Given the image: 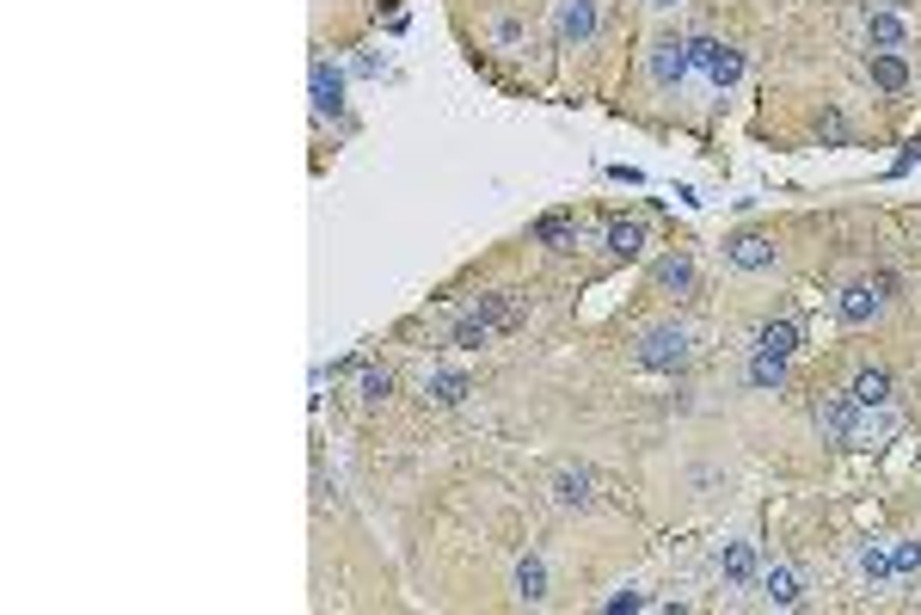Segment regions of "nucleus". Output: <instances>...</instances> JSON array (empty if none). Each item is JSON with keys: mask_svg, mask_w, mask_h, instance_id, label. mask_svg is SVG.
Masks as SVG:
<instances>
[{"mask_svg": "<svg viewBox=\"0 0 921 615\" xmlns=\"http://www.w3.org/2000/svg\"><path fill=\"white\" fill-rule=\"evenodd\" d=\"M775 259H780L775 234H756V228L725 234V265H737V271H775Z\"/></svg>", "mask_w": 921, "mask_h": 615, "instance_id": "obj_8", "label": "nucleus"}, {"mask_svg": "<svg viewBox=\"0 0 921 615\" xmlns=\"http://www.w3.org/2000/svg\"><path fill=\"white\" fill-rule=\"evenodd\" d=\"M528 241L553 246V253H571V246H584V222L571 210H553V215H540V222H528Z\"/></svg>", "mask_w": 921, "mask_h": 615, "instance_id": "obj_10", "label": "nucleus"}, {"mask_svg": "<svg viewBox=\"0 0 921 615\" xmlns=\"http://www.w3.org/2000/svg\"><path fill=\"white\" fill-rule=\"evenodd\" d=\"M688 357H695V339H688V326H676V321L639 333V345H632V370H645V375H682Z\"/></svg>", "mask_w": 921, "mask_h": 615, "instance_id": "obj_1", "label": "nucleus"}, {"mask_svg": "<svg viewBox=\"0 0 921 615\" xmlns=\"http://www.w3.org/2000/svg\"><path fill=\"white\" fill-rule=\"evenodd\" d=\"M854 566H860V578H872V585H884V578H891V554H884V548H872V542L854 554Z\"/></svg>", "mask_w": 921, "mask_h": 615, "instance_id": "obj_25", "label": "nucleus"}, {"mask_svg": "<svg viewBox=\"0 0 921 615\" xmlns=\"http://www.w3.org/2000/svg\"><path fill=\"white\" fill-rule=\"evenodd\" d=\"M603 253L620 259V265L645 253V222H639V215H615V222L603 228Z\"/></svg>", "mask_w": 921, "mask_h": 615, "instance_id": "obj_14", "label": "nucleus"}, {"mask_svg": "<svg viewBox=\"0 0 921 615\" xmlns=\"http://www.w3.org/2000/svg\"><path fill=\"white\" fill-rule=\"evenodd\" d=\"M762 597L775 603V609H799V603H804L799 573H792V566H768V573H762Z\"/></svg>", "mask_w": 921, "mask_h": 615, "instance_id": "obj_18", "label": "nucleus"}, {"mask_svg": "<svg viewBox=\"0 0 921 615\" xmlns=\"http://www.w3.org/2000/svg\"><path fill=\"white\" fill-rule=\"evenodd\" d=\"M854 419H860V401L848 389H829V394H817L811 401V425L823 431V443H848Z\"/></svg>", "mask_w": 921, "mask_h": 615, "instance_id": "obj_6", "label": "nucleus"}, {"mask_svg": "<svg viewBox=\"0 0 921 615\" xmlns=\"http://www.w3.org/2000/svg\"><path fill=\"white\" fill-rule=\"evenodd\" d=\"M884 302H891V295H884L872 278H854V283H842V295H836V321L842 326H872L884 314Z\"/></svg>", "mask_w": 921, "mask_h": 615, "instance_id": "obj_7", "label": "nucleus"}, {"mask_svg": "<svg viewBox=\"0 0 921 615\" xmlns=\"http://www.w3.org/2000/svg\"><path fill=\"white\" fill-rule=\"evenodd\" d=\"M516 597H523V603H540V597H547V561H540V554L516 561Z\"/></svg>", "mask_w": 921, "mask_h": 615, "instance_id": "obj_22", "label": "nucleus"}, {"mask_svg": "<svg viewBox=\"0 0 921 615\" xmlns=\"http://www.w3.org/2000/svg\"><path fill=\"white\" fill-rule=\"evenodd\" d=\"M787 363H792V357H768V351H750V363H743V382H750L756 394H780V389H787Z\"/></svg>", "mask_w": 921, "mask_h": 615, "instance_id": "obj_17", "label": "nucleus"}, {"mask_svg": "<svg viewBox=\"0 0 921 615\" xmlns=\"http://www.w3.org/2000/svg\"><path fill=\"white\" fill-rule=\"evenodd\" d=\"M867 81L879 87V93H909V56L903 50H872L867 56Z\"/></svg>", "mask_w": 921, "mask_h": 615, "instance_id": "obj_13", "label": "nucleus"}, {"mask_svg": "<svg viewBox=\"0 0 921 615\" xmlns=\"http://www.w3.org/2000/svg\"><path fill=\"white\" fill-rule=\"evenodd\" d=\"M651 283H658V290H676V295H695L700 271H695V259L688 253H664L658 265H651Z\"/></svg>", "mask_w": 921, "mask_h": 615, "instance_id": "obj_15", "label": "nucleus"}, {"mask_svg": "<svg viewBox=\"0 0 921 615\" xmlns=\"http://www.w3.org/2000/svg\"><path fill=\"white\" fill-rule=\"evenodd\" d=\"M344 81H351V74H344L338 62H326V56L314 62V111L320 118H344Z\"/></svg>", "mask_w": 921, "mask_h": 615, "instance_id": "obj_12", "label": "nucleus"}, {"mask_svg": "<svg viewBox=\"0 0 921 615\" xmlns=\"http://www.w3.org/2000/svg\"><path fill=\"white\" fill-rule=\"evenodd\" d=\"M553 498H559L566 511H590V505H596L590 474H584V468H559V474H553Z\"/></svg>", "mask_w": 921, "mask_h": 615, "instance_id": "obj_20", "label": "nucleus"}, {"mask_svg": "<svg viewBox=\"0 0 921 615\" xmlns=\"http://www.w3.org/2000/svg\"><path fill=\"white\" fill-rule=\"evenodd\" d=\"M603 31V0H553V38L566 50H590Z\"/></svg>", "mask_w": 921, "mask_h": 615, "instance_id": "obj_4", "label": "nucleus"}, {"mask_svg": "<svg viewBox=\"0 0 921 615\" xmlns=\"http://www.w3.org/2000/svg\"><path fill=\"white\" fill-rule=\"evenodd\" d=\"M467 394H474V375H467V370H431V375H424V406H436V413L460 406Z\"/></svg>", "mask_w": 921, "mask_h": 615, "instance_id": "obj_11", "label": "nucleus"}, {"mask_svg": "<svg viewBox=\"0 0 921 615\" xmlns=\"http://www.w3.org/2000/svg\"><path fill=\"white\" fill-rule=\"evenodd\" d=\"M645 7H651V13H676V7H682V0H645Z\"/></svg>", "mask_w": 921, "mask_h": 615, "instance_id": "obj_30", "label": "nucleus"}, {"mask_svg": "<svg viewBox=\"0 0 921 615\" xmlns=\"http://www.w3.org/2000/svg\"><path fill=\"white\" fill-rule=\"evenodd\" d=\"M620 609H645V597H639V591H620V597H608V615H620Z\"/></svg>", "mask_w": 921, "mask_h": 615, "instance_id": "obj_29", "label": "nucleus"}, {"mask_svg": "<svg viewBox=\"0 0 921 615\" xmlns=\"http://www.w3.org/2000/svg\"><path fill=\"white\" fill-rule=\"evenodd\" d=\"M799 345H804L799 314H775V321H762L756 339H750V351H768V357H799Z\"/></svg>", "mask_w": 921, "mask_h": 615, "instance_id": "obj_9", "label": "nucleus"}, {"mask_svg": "<svg viewBox=\"0 0 921 615\" xmlns=\"http://www.w3.org/2000/svg\"><path fill=\"white\" fill-rule=\"evenodd\" d=\"M688 56H695V74L707 87H719V93H731V87L743 81V68H750L737 43L712 38V31H695V38H688Z\"/></svg>", "mask_w": 921, "mask_h": 615, "instance_id": "obj_2", "label": "nucleus"}, {"mask_svg": "<svg viewBox=\"0 0 921 615\" xmlns=\"http://www.w3.org/2000/svg\"><path fill=\"white\" fill-rule=\"evenodd\" d=\"M848 394H854L860 406H891V370H884V363H860Z\"/></svg>", "mask_w": 921, "mask_h": 615, "instance_id": "obj_16", "label": "nucleus"}, {"mask_svg": "<svg viewBox=\"0 0 921 615\" xmlns=\"http://www.w3.org/2000/svg\"><path fill=\"white\" fill-rule=\"evenodd\" d=\"M891 573H921V542H915V535H903V542H897V548H891Z\"/></svg>", "mask_w": 921, "mask_h": 615, "instance_id": "obj_27", "label": "nucleus"}, {"mask_svg": "<svg viewBox=\"0 0 921 615\" xmlns=\"http://www.w3.org/2000/svg\"><path fill=\"white\" fill-rule=\"evenodd\" d=\"M903 7H909V0H867L860 31H867L872 50H909V43H915V31H909Z\"/></svg>", "mask_w": 921, "mask_h": 615, "instance_id": "obj_5", "label": "nucleus"}, {"mask_svg": "<svg viewBox=\"0 0 921 615\" xmlns=\"http://www.w3.org/2000/svg\"><path fill=\"white\" fill-rule=\"evenodd\" d=\"M688 74H695V56H688L682 31H664V38L645 43V81L658 87V93H676Z\"/></svg>", "mask_w": 921, "mask_h": 615, "instance_id": "obj_3", "label": "nucleus"}, {"mask_svg": "<svg viewBox=\"0 0 921 615\" xmlns=\"http://www.w3.org/2000/svg\"><path fill=\"white\" fill-rule=\"evenodd\" d=\"M351 74H363V81H375V74H382V56H375V50H363V56H356V62H351Z\"/></svg>", "mask_w": 921, "mask_h": 615, "instance_id": "obj_28", "label": "nucleus"}, {"mask_svg": "<svg viewBox=\"0 0 921 615\" xmlns=\"http://www.w3.org/2000/svg\"><path fill=\"white\" fill-rule=\"evenodd\" d=\"M448 345H455V351H479V345H492V321L479 314V308L455 314V321H448Z\"/></svg>", "mask_w": 921, "mask_h": 615, "instance_id": "obj_19", "label": "nucleus"}, {"mask_svg": "<svg viewBox=\"0 0 921 615\" xmlns=\"http://www.w3.org/2000/svg\"><path fill=\"white\" fill-rule=\"evenodd\" d=\"M817 135H823V148H848V111L842 105H823V111H817Z\"/></svg>", "mask_w": 921, "mask_h": 615, "instance_id": "obj_24", "label": "nucleus"}, {"mask_svg": "<svg viewBox=\"0 0 921 615\" xmlns=\"http://www.w3.org/2000/svg\"><path fill=\"white\" fill-rule=\"evenodd\" d=\"M394 394V370L387 363H363V406H382Z\"/></svg>", "mask_w": 921, "mask_h": 615, "instance_id": "obj_23", "label": "nucleus"}, {"mask_svg": "<svg viewBox=\"0 0 921 615\" xmlns=\"http://www.w3.org/2000/svg\"><path fill=\"white\" fill-rule=\"evenodd\" d=\"M492 43H498L504 56H516L528 43V31H523V19H492Z\"/></svg>", "mask_w": 921, "mask_h": 615, "instance_id": "obj_26", "label": "nucleus"}, {"mask_svg": "<svg viewBox=\"0 0 921 615\" xmlns=\"http://www.w3.org/2000/svg\"><path fill=\"white\" fill-rule=\"evenodd\" d=\"M719 573H725V585H756V548L750 542H731V548H719Z\"/></svg>", "mask_w": 921, "mask_h": 615, "instance_id": "obj_21", "label": "nucleus"}]
</instances>
